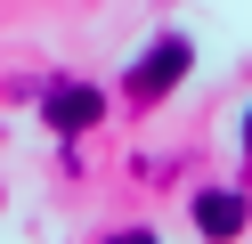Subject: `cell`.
<instances>
[{
    "instance_id": "obj_1",
    "label": "cell",
    "mask_w": 252,
    "mask_h": 244,
    "mask_svg": "<svg viewBox=\"0 0 252 244\" xmlns=\"http://www.w3.org/2000/svg\"><path fill=\"white\" fill-rule=\"evenodd\" d=\"M187 57H195V49H187V41H179V33H163V41H155V49H147V57H138V65H130V98H138V106H147V98H163V90H171V81H179V73H187Z\"/></svg>"
},
{
    "instance_id": "obj_2",
    "label": "cell",
    "mask_w": 252,
    "mask_h": 244,
    "mask_svg": "<svg viewBox=\"0 0 252 244\" xmlns=\"http://www.w3.org/2000/svg\"><path fill=\"white\" fill-rule=\"evenodd\" d=\"M106 114V98L90 90V81H57V90H41V122L57 130V139H65V130H90Z\"/></svg>"
},
{
    "instance_id": "obj_3",
    "label": "cell",
    "mask_w": 252,
    "mask_h": 244,
    "mask_svg": "<svg viewBox=\"0 0 252 244\" xmlns=\"http://www.w3.org/2000/svg\"><path fill=\"white\" fill-rule=\"evenodd\" d=\"M244 220H252V211H244V195H236V187H212V195H195V228H203L212 244L244 236Z\"/></svg>"
},
{
    "instance_id": "obj_4",
    "label": "cell",
    "mask_w": 252,
    "mask_h": 244,
    "mask_svg": "<svg viewBox=\"0 0 252 244\" xmlns=\"http://www.w3.org/2000/svg\"><path fill=\"white\" fill-rule=\"evenodd\" d=\"M114 244H155V236H147V228H122V236H114Z\"/></svg>"
},
{
    "instance_id": "obj_5",
    "label": "cell",
    "mask_w": 252,
    "mask_h": 244,
    "mask_svg": "<svg viewBox=\"0 0 252 244\" xmlns=\"http://www.w3.org/2000/svg\"><path fill=\"white\" fill-rule=\"evenodd\" d=\"M244 146H252V106H244Z\"/></svg>"
}]
</instances>
